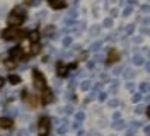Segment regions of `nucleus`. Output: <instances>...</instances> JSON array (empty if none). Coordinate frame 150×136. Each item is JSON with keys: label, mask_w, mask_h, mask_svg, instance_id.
I'll use <instances>...</instances> for the list:
<instances>
[{"label": "nucleus", "mask_w": 150, "mask_h": 136, "mask_svg": "<svg viewBox=\"0 0 150 136\" xmlns=\"http://www.w3.org/2000/svg\"><path fill=\"white\" fill-rule=\"evenodd\" d=\"M24 19H26V16L22 14V9H16V10H12L10 12V16H9V24L10 26H14V27H17L21 26L22 22H24Z\"/></svg>", "instance_id": "obj_1"}, {"label": "nucleus", "mask_w": 150, "mask_h": 136, "mask_svg": "<svg viewBox=\"0 0 150 136\" xmlns=\"http://www.w3.org/2000/svg\"><path fill=\"white\" fill-rule=\"evenodd\" d=\"M2 39L4 41H14V39H17L21 36V32L17 31V27H7V29H4L2 31Z\"/></svg>", "instance_id": "obj_2"}, {"label": "nucleus", "mask_w": 150, "mask_h": 136, "mask_svg": "<svg viewBox=\"0 0 150 136\" xmlns=\"http://www.w3.org/2000/svg\"><path fill=\"white\" fill-rule=\"evenodd\" d=\"M38 133H39V136H48V133H50V119L48 118H41L39 119Z\"/></svg>", "instance_id": "obj_3"}, {"label": "nucleus", "mask_w": 150, "mask_h": 136, "mask_svg": "<svg viewBox=\"0 0 150 136\" xmlns=\"http://www.w3.org/2000/svg\"><path fill=\"white\" fill-rule=\"evenodd\" d=\"M33 80H34V85H36L38 89H45L46 80H45V75L39 70H33Z\"/></svg>", "instance_id": "obj_4"}, {"label": "nucleus", "mask_w": 150, "mask_h": 136, "mask_svg": "<svg viewBox=\"0 0 150 136\" xmlns=\"http://www.w3.org/2000/svg\"><path fill=\"white\" fill-rule=\"evenodd\" d=\"M12 124H14V121L10 118H0V128L9 129V128H12Z\"/></svg>", "instance_id": "obj_5"}, {"label": "nucleus", "mask_w": 150, "mask_h": 136, "mask_svg": "<svg viewBox=\"0 0 150 136\" xmlns=\"http://www.w3.org/2000/svg\"><path fill=\"white\" fill-rule=\"evenodd\" d=\"M50 2V5L53 7V9H63L67 4H65V0H48Z\"/></svg>", "instance_id": "obj_6"}, {"label": "nucleus", "mask_w": 150, "mask_h": 136, "mask_svg": "<svg viewBox=\"0 0 150 136\" xmlns=\"http://www.w3.org/2000/svg\"><path fill=\"white\" fill-rule=\"evenodd\" d=\"M56 73H58V77H65V75H68V66L60 63L58 68H56Z\"/></svg>", "instance_id": "obj_7"}, {"label": "nucleus", "mask_w": 150, "mask_h": 136, "mask_svg": "<svg viewBox=\"0 0 150 136\" xmlns=\"http://www.w3.org/2000/svg\"><path fill=\"white\" fill-rule=\"evenodd\" d=\"M118 60H120V53H118L116 49H111V51H109V56H108V61L112 63V61H118Z\"/></svg>", "instance_id": "obj_8"}, {"label": "nucleus", "mask_w": 150, "mask_h": 136, "mask_svg": "<svg viewBox=\"0 0 150 136\" xmlns=\"http://www.w3.org/2000/svg\"><path fill=\"white\" fill-rule=\"evenodd\" d=\"M21 53H22V49H21V48H12V49H10L9 51V54H10V58H12V60H17L19 56H21Z\"/></svg>", "instance_id": "obj_9"}, {"label": "nucleus", "mask_w": 150, "mask_h": 136, "mask_svg": "<svg viewBox=\"0 0 150 136\" xmlns=\"http://www.w3.org/2000/svg\"><path fill=\"white\" fill-rule=\"evenodd\" d=\"M7 80H9L10 85H19V83H21V77H19V75H14V73H10Z\"/></svg>", "instance_id": "obj_10"}, {"label": "nucleus", "mask_w": 150, "mask_h": 136, "mask_svg": "<svg viewBox=\"0 0 150 136\" xmlns=\"http://www.w3.org/2000/svg\"><path fill=\"white\" fill-rule=\"evenodd\" d=\"M53 100V92L51 90H45V97H43V102L45 104H50Z\"/></svg>", "instance_id": "obj_11"}, {"label": "nucleus", "mask_w": 150, "mask_h": 136, "mask_svg": "<svg viewBox=\"0 0 150 136\" xmlns=\"http://www.w3.org/2000/svg\"><path fill=\"white\" fill-rule=\"evenodd\" d=\"M38 39H39V32H38V31H33V32H29L28 41H31V43H38Z\"/></svg>", "instance_id": "obj_12"}, {"label": "nucleus", "mask_w": 150, "mask_h": 136, "mask_svg": "<svg viewBox=\"0 0 150 136\" xmlns=\"http://www.w3.org/2000/svg\"><path fill=\"white\" fill-rule=\"evenodd\" d=\"M80 89H82V90H89V89H91V82H84V83H80Z\"/></svg>", "instance_id": "obj_13"}, {"label": "nucleus", "mask_w": 150, "mask_h": 136, "mask_svg": "<svg viewBox=\"0 0 150 136\" xmlns=\"http://www.w3.org/2000/svg\"><path fill=\"white\" fill-rule=\"evenodd\" d=\"M133 63H135V65H142V63H143L142 56H135V58H133Z\"/></svg>", "instance_id": "obj_14"}, {"label": "nucleus", "mask_w": 150, "mask_h": 136, "mask_svg": "<svg viewBox=\"0 0 150 136\" xmlns=\"http://www.w3.org/2000/svg\"><path fill=\"white\" fill-rule=\"evenodd\" d=\"M72 44V37H65L63 39V46H70Z\"/></svg>", "instance_id": "obj_15"}, {"label": "nucleus", "mask_w": 150, "mask_h": 136, "mask_svg": "<svg viewBox=\"0 0 150 136\" xmlns=\"http://www.w3.org/2000/svg\"><path fill=\"white\" fill-rule=\"evenodd\" d=\"M75 119H77V121H82V119H84V114H82V112H77V114H75Z\"/></svg>", "instance_id": "obj_16"}, {"label": "nucleus", "mask_w": 150, "mask_h": 136, "mask_svg": "<svg viewBox=\"0 0 150 136\" xmlns=\"http://www.w3.org/2000/svg\"><path fill=\"white\" fill-rule=\"evenodd\" d=\"M140 99H142V94H135L133 95V102H138Z\"/></svg>", "instance_id": "obj_17"}, {"label": "nucleus", "mask_w": 150, "mask_h": 136, "mask_svg": "<svg viewBox=\"0 0 150 136\" xmlns=\"http://www.w3.org/2000/svg\"><path fill=\"white\" fill-rule=\"evenodd\" d=\"M109 106H111V107H116V106H118V100H109Z\"/></svg>", "instance_id": "obj_18"}, {"label": "nucleus", "mask_w": 150, "mask_h": 136, "mask_svg": "<svg viewBox=\"0 0 150 136\" xmlns=\"http://www.w3.org/2000/svg\"><path fill=\"white\" fill-rule=\"evenodd\" d=\"M130 14H131V9H130V7H128V9L125 10V14H123V16H130Z\"/></svg>", "instance_id": "obj_19"}, {"label": "nucleus", "mask_w": 150, "mask_h": 136, "mask_svg": "<svg viewBox=\"0 0 150 136\" xmlns=\"http://www.w3.org/2000/svg\"><path fill=\"white\" fill-rule=\"evenodd\" d=\"M2 87H4V78L0 77V89H2Z\"/></svg>", "instance_id": "obj_20"}, {"label": "nucleus", "mask_w": 150, "mask_h": 136, "mask_svg": "<svg viewBox=\"0 0 150 136\" xmlns=\"http://www.w3.org/2000/svg\"><path fill=\"white\" fill-rule=\"evenodd\" d=\"M147 116H149V118H150V106H149V107H147Z\"/></svg>", "instance_id": "obj_21"}, {"label": "nucleus", "mask_w": 150, "mask_h": 136, "mask_svg": "<svg viewBox=\"0 0 150 136\" xmlns=\"http://www.w3.org/2000/svg\"><path fill=\"white\" fill-rule=\"evenodd\" d=\"M147 70H149V72H150V63H147Z\"/></svg>", "instance_id": "obj_22"}, {"label": "nucleus", "mask_w": 150, "mask_h": 136, "mask_svg": "<svg viewBox=\"0 0 150 136\" xmlns=\"http://www.w3.org/2000/svg\"><path fill=\"white\" fill-rule=\"evenodd\" d=\"M126 2H128V4H133V2H135V0H126Z\"/></svg>", "instance_id": "obj_23"}]
</instances>
